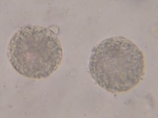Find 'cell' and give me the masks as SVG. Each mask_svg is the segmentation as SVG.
Masks as SVG:
<instances>
[{
    "mask_svg": "<svg viewBox=\"0 0 158 118\" xmlns=\"http://www.w3.org/2000/svg\"><path fill=\"white\" fill-rule=\"evenodd\" d=\"M89 68L96 83L107 92H127L143 78L145 57L131 40L122 37H111L93 49Z\"/></svg>",
    "mask_w": 158,
    "mask_h": 118,
    "instance_id": "1",
    "label": "cell"
},
{
    "mask_svg": "<svg viewBox=\"0 0 158 118\" xmlns=\"http://www.w3.org/2000/svg\"><path fill=\"white\" fill-rule=\"evenodd\" d=\"M7 57L21 76L35 79L46 78L61 64L62 46L56 34L49 28L23 26L10 39Z\"/></svg>",
    "mask_w": 158,
    "mask_h": 118,
    "instance_id": "2",
    "label": "cell"
}]
</instances>
